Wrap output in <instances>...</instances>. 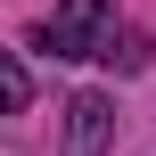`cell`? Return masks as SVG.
Segmentation results:
<instances>
[{
	"label": "cell",
	"mask_w": 156,
	"mask_h": 156,
	"mask_svg": "<svg viewBox=\"0 0 156 156\" xmlns=\"http://www.w3.org/2000/svg\"><path fill=\"white\" fill-rule=\"evenodd\" d=\"M49 58H107L115 49V0H58L41 25Z\"/></svg>",
	"instance_id": "obj_1"
},
{
	"label": "cell",
	"mask_w": 156,
	"mask_h": 156,
	"mask_svg": "<svg viewBox=\"0 0 156 156\" xmlns=\"http://www.w3.org/2000/svg\"><path fill=\"white\" fill-rule=\"evenodd\" d=\"M107 132H115L107 90H82V99L66 107V156H99V148H107Z\"/></svg>",
	"instance_id": "obj_2"
},
{
	"label": "cell",
	"mask_w": 156,
	"mask_h": 156,
	"mask_svg": "<svg viewBox=\"0 0 156 156\" xmlns=\"http://www.w3.org/2000/svg\"><path fill=\"white\" fill-rule=\"evenodd\" d=\"M25 107V66H8V49H0V115H16Z\"/></svg>",
	"instance_id": "obj_3"
}]
</instances>
